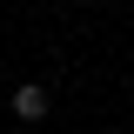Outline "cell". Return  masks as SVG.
<instances>
[{"label": "cell", "mask_w": 134, "mask_h": 134, "mask_svg": "<svg viewBox=\"0 0 134 134\" xmlns=\"http://www.w3.org/2000/svg\"><path fill=\"white\" fill-rule=\"evenodd\" d=\"M27 134H47V127H27Z\"/></svg>", "instance_id": "cell-2"}, {"label": "cell", "mask_w": 134, "mask_h": 134, "mask_svg": "<svg viewBox=\"0 0 134 134\" xmlns=\"http://www.w3.org/2000/svg\"><path fill=\"white\" fill-rule=\"evenodd\" d=\"M14 121H27V127L47 121V87H40V81H20L14 87Z\"/></svg>", "instance_id": "cell-1"}]
</instances>
